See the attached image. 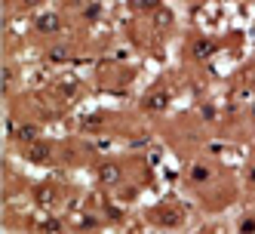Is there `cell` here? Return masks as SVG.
<instances>
[{
  "label": "cell",
  "mask_w": 255,
  "mask_h": 234,
  "mask_svg": "<svg viewBox=\"0 0 255 234\" xmlns=\"http://www.w3.org/2000/svg\"><path fill=\"white\" fill-rule=\"evenodd\" d=\"M252 182H255V173H252Z\"/></svg>",
  "instance_id": "ba28073f"
},
{
  "label": "cell",
  "mask_w": 255,
  "mask_h": 234,
  "mask_svg": "<svg viewBox=\"0 0 255 234\" xmlns=\"http://www.w3.org/2000/svg\"><path fill=\"white\" fill-rule=\"evenodd\" d=\"M240 231H243V234H255V219H246Z\"/></svg>",
  "instance_id": "8992f818"
},
{
  "label": "cell",
  "mask_w": 255,
  "mask_h": 234,
  "mask_svg": "<svg viewBox=\"0 0 255 234\" xmlns=\"http://www.w3.org/2000/svg\"><path fill=\"white\" fill-rule=\"evenodd\" d=\"M99 179H102L105 185H114V182H117V167H102Z\"/></svg>",
  "instance_id": "3957f363"
},
{
  "label": "cell",
  "mask_w": 255,
  "mask_h": 234,
  "mask_svg": "<svg viewBox=\"0 0 255 234\" xmlns=\"http://www.w3.org/2000/svg\"><path fill=\"white\" fill-rule=\"evenodd\" d=\"M163 105H166V102H163V96H154L151 102H144V108H163Z\"/></svg>",
  "instance_id": "5b68a950"
},
{
  "label": "cell",
  "mask_w": 255,
  "mask_h": 234,
  "mask_svg": "<svg viewBox=\"0 0 255 234\" xmlns=\"http://www.w3.org/2000/svg\"><path fill=\"white\" fill-rule=\"evenodd\" d=\"M191 176H194V182H206V179H209V170H206V167H194Z\"/></svg>",
  "instance_id": "277c9868"
},
{
  "label": "cell",
  "mask_w": 255,
  "mask_h": 234,
  "mask_svg": "<svg viewBox=\"0 0 255 234\" xmlns=\"http://www.w3.org/2000/svg\"><path fill=\"white\" fill-rule=\"evenodd\" d=\"M37 28H40V31H59V19H56V15H40V19H37Z\"/></svg>",
  "instance_id": "7a4b0ae2"
},
{
  "label": "cell",
  "mask_w": 255,
  "mask_h": 234,
  "mask_svg": "<svg viewBox=\"0 0 255 234\" xmlns=\"http://www.w3.org/2000/svg\"><path fill=\"white\" fill-rule=\"evenodd\" d=\"M138 3H141V6H154V3H157V0H138Z\"/></svg>",
  "instance_id": "52a82bcc"
},
{
  "label": "cell",
  "mask_w": 255,
  "mask_h": 234,
  "mask_svg": "<svg viewBox=\"0 0 255 234\" xmlns=\"http://www.w3.org/2000/svg\"><path fill=\"white\" fill-rule=\"evenodd\" d=\"M215 52V46L209 43V40H200V43H194V56L197 59H206V56H212Z\"/></svg>",
  "instance_id": "6da1fadb"
}]
</instances>
